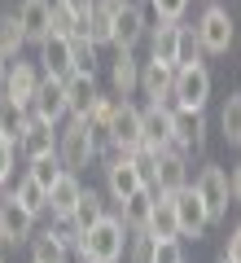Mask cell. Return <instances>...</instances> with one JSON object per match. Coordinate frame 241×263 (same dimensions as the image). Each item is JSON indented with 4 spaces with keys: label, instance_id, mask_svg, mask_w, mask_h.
Here are the masks:
<instances>
[{
    "label": "cell",
    "instance_id": "cell-1",
    "mask_svg": "<svg viewBox=\"0 0 241 263\" xmlns=\"http://www.w3.org/2000/svg\"><path fill=\"white\" fill-rule=\"evenodd\" d=\"M127 237H132L127 224L105 211V215L84 233V241H79V259H84V263H119L123 250H127Z\"/></svg>",
    "mask_w": 241,
    "mask_h": 263
},
{
    "label": "cell",
    "instance_id": "cell-2",
    "mask_svg": "<svg viewBox=\"0 0 241 263\" xmlns=\"http://www.w3.org/2000/svg\"><path fill=\"white\" fill-rule=\"evenodd\" d=\"M97 158H101V154H97V136L88 132L84 119H70L66 127H57V162H62L66 171L79 176V171L92 167Z\"/></svg>",
    "mask_w": 241,
    "mask_h": 263
},
{
    "label": "cell",
    "instance_id": "cell-3",
    "mask_svg": "<svg viewBox=\"0 0 241 263\" xmlns=\"http://www.w3.org/2000/svg\"><path fill=\"white\" fill-rule=\"evenodd\" d=\"M211 70L206 66H176V79H171V105L184 114H206V101H211Z\"/></svg>",
    "mask_w": 241,
    "mask_h": 263
},
{
    "label": "cell",
    "instance_id": "cell-4",
    "mask_svg": "<svg viewBox=\"0 0 241 263\" xmlns=\"http://www.w3.org/2000/svg\"><path fill=\"white\" fill-rule=\"evenodd\" d=\"M193 35H197V44H202L206 57H224V53L232 48V40H237L232 9H224V5H206L202 18L193 22Z\"/></svg>",
    "mask_w": 241,
    "mask_h": 263
},
{
    "label": "cell",
    "instance_id": "cell-5",
    "mask_svg": "<svg viewBox=\"0 0 241 263\" xmlns=\"http://www.w3.org/2000/svg\"><path fill=\"white\" fill-rule=\"evenodd\" d=\"M189 184H193L197 197H202L206 219H211V224H219V219L228 215V202H232V193H228V171H224L219 162H202V167H197V176L189 180Z\"/></svg>",
    "mask_w": 241,
    "mask_h": 263
},
{
    "label": "cell",
    "instance_id": "cell-6",
    "mask_svg": "<svg viewBox=\"0 0 241 263\" xmlns=\"http://www.w3.org/2000/svg\"><path fill=\"white\" fill-rule=\"evenodd\" d=\"M145 145V136H140V105H132L127 97H119V105H114V119H110V132H105L101 149H119V154H132ZM97 149V154H101Z\"/></svg>",
    "mask_w": 241,
    "mask_h": 263
},
{
    "label": "cell",
    "instance_id": "cell-7",
    "mask_svg": "<svg viewBox=\"0 0 241 263\" xmlns=\"http://www.w3.org/2000/svg\"><path fill=\"white\" fill-rule=\"evenodd\" d=\"M105 154V197H110L114 206H123L127 197H136L140 189V171L132 162V154H119V149H101Z\"/></svg>",
    "mask_w": 241,
    "mask_h": 263
},
{
    "label": "cell",
    "instance_id": "cell-8",
    "mask_svg": "<svg viewBox=\"0 0 241 263\" xmlns=\"http://www.w3.org/2000/svg\"><path fill=\"white\" fill-rule=\"evenodd\" d=\"M171 206H176L180 237H193V241H202L206 228H211V219H206V206H202V197H197V189H193V184L176 189V193H171Z\"/></svg>",
    "mask_w": 241,
    "mask_h": 263
},
{
    "label": "cell",
    "instance_id": "cell-9",
    "mask_svg": "<svg viewBox=\"0 0 241 263\" xmlns=\"http://www.w3.org/2000/svg\"><path fill=\"white\" fill-rule=\"evenodd\" d=\"M40 79H44V75H40V66L18 57V62H9V75H5V92H0V97L13 101L18 110H31V97H35Z\"/></svg>",
    "mask_w": 241,
    "mask_h": 263
},
{
    "label": "cell",
    "instance_id": "cell-10",
    "mask_svg": "<svg viewBox=\"0 0 241 263\" xmlns=\"http://www.w3.org/2000/svg\"><path fill=\"white\" fill-rule=\"evenodd\" d=\"M145 35H149V9L136 5V0H127V5L114 13V48H132V53H136V44Z\"/></svg>",
    "mask_w": 241,
    "mask_h": 263
},
{
    "label": "cell",
    "instance_id": "cell-11",
    "mask_svg": "<svg viewBox=\"0 0 241 263\" xmlns=\"http://www.w3.org/2000/svg\"><path fill=\"white\" fill-rule=\"evenodd\" d=\"M18 154H22L27 162L57 154V127H53V123H44V119H35V114H27L22 136H18Z\"/></svg>",
    "mask_w": 241,
    "mask_h": 263
},
{
    "label": "cell",
    "instance_id": "cell-12",
    "mask_svg": "<svg viewBox=\"0 0 241 263\" xmlns=\"http://www.w3.org/2000/svg\"><path fill=\"white\" fill-rule=\"evenodd\" d=\"M31 233H35V215L27 206H18L13 193H0V237H5V246L31 241Z\"/></svg>",
    "mask_w": 241,
    "mask_h": 263
},
{
    "label": "cell",
    "instance_id": "cell-13",
    "mask_svg": "<svg viewBox=\"0 0 241 263\" xmlns=\"http://www.w3.org/2000/svg\"><path fill=\"white\" fill-rule=\"evenodd\" d=\"M140 136L149 149H167L176 136V105H145L140 110Z\"/></svg>",
    "mask_w": 241,
    "mask_h": 263
},
{
    "label": "cell",
    "instance_id": "cell-14",
    "mask_svg": "<svg viewBox=\"0 0 241 263\" xmlns=\"http://www.w3.org/2000/svg\"><path fill=\"white\" fill-rule=\"evenodd\" d=\"M31 114L57 127V123L66 119V79H53V75H44V79H40L35 97H31Z\"/></svg>",
    "mask_w": 241,
    "mask_h": 263
},
{
    "label": "cell",
    "instance_id": "cell-15",
    "mask_svg": "<svg viewBox=\"0 0 241 263\" xmlns=\"http://www.w3.org/2000/svg\"><path fill=\"white\" fill-rule=\"evenodd\" d=\"M189 184V158L167 145V149H158V167H154V193H176V189Z\"/></svg>",
    "mask_w": 241,
    "mask_h": 263
},
{
    "label": "cell",
    "instance_id": "cell-16",
    "mask_svg": "<svg viewBox=\"0 0 241 263\" xmlns=\"http://www.w3.org/2000/svg\"><path fill=\"white\" fill-rule=\"evenodd\" d=\"M13 13H18V22H22L27 44H44V40L53 35V0H22Z\"/></svg>",
    "mask_w": 241,
    "mask_h": 263
},
{
    "label": "cell",
    "instance_id": "cell-17",
    "mask_svg": "<svg viewBox=\"0 0 241 263\" xmlns=\"http://www.w3.org/2000/svg\"><path fill=\"white\" fill-rule=\"evenodd\" d=\"M171 145H176L184 158H202L206 154V114L176 110V136H171Z\"/></svg>",
    "mask_w": 241,
    "mask_h": 263
},
{
    "label": "cell",
    "instance_id": "cell-18",
    "mask_svg": "<svg viewBox=\"0 0 241 263\" xmlns=\"http://www.w3.org/2000/svg\"><path fill=\"white\" fill-rule=\"evenodd\" d=\"M136 88H140V62H136L132 48H119L114 62H110V92L114 97H132Z\"/></svg>",
    "mask_w": 241,
    "mask_h": 263
},
{
    "label": "cell",
    "instance_id": "cell-19",
    "mask_svg": "<svg viewBox=\"0 0 241 263\" xmlns=\"http://www.w3.org/2000/svg\"><path fill=\"white\" fill-rule=\"evenodd\" d=\"M176 57H180V22H158L149 31V62L176 70Z\"/></svg>",
    "mask_w": 241,
    "mask_h": 263
},
{
    "label": "cell",
    "instance_id": "cell-20",
    "mask_svg": "<svg viewBox=\"0 0 241 263\" xmlns=\"http://www.w3.org/2000/svg\"><path fill=\"white\" fill-rule=\"evenodd\" d=\"M171 79H176L171 66L145 62V66H140V88H136V92H145L149 105H171Z\"/></svg>",
    "mask_w": 241,
    "mask_h": 263
},
{
    "label": "cell",
    "instance_id": "cell-21",
    "mask_svg": "<svg viewBox=\"0 0 241 263\" xmlns=\"http://www.w3.org/2000/svg\"><path fill=\"white\" fill-rule=\"evenodd\" d=\"M154 241H180V224H176V206H171V193H154V211H149V228Z\"/></svg>",
    "mask_w": 241,
    "mask_h": 263
},
{
    "label": "cell",
    "instance_id": "cell-22",
    "mask_svg": "<svg viewBox=\"0 0 241 263\" xmlns=\"http://www.w3.org/2000/svg\"><path fill=\"white\" fill-rule=\"evenodd\" d=\"M79 193H84V180L75 176V171H62V176H57V184L48 189V211H53V219H70Z\"/></svg>",
    "mask_w": 241,
    "mask_h": 263
},
{
    "label": "cell",
    "instance_id": "cell-23",
    "mask_svg": "<svg viewBox=\"0 0 241 263\" xmlns=\"http://www.w3.org/2000/svg\"><path fill=\"white\" fill-rule=\"evenodd\" d=\"M40 75H53V79L70 75V40L66 35H48L40 44Z\"/></svg>",
    "mask_w": 241,
    "mask_h": 263
},
{
    "label": "cell",
    "instance_id": "cell-24",
    "mask_svg": "<svg viewBox=\"0 0 241 263\" xmlns=\"http://www.w3.org/2000/svg\"><path fill=\"white\" fill-rule=\"evenodd\" d=\"M92 101H97V75H66V114L70 119H84Z\"/></svg>",
    "mask_w": 241,
    "mask_h": 263
},
{
    "label": "cell",
    "instance_id": "cell-25",
    "mask_svg": "<svg viewBox=\"0 0 241 263\" xmlns=\"http://www.w3.org/2000/svg\"><path fill=\"white\" fill-rule=\"evenodd\" d=\"M149 211H154V189H140L136 197H127L119 206V219L127 224V233H145L149 228Z\"/></svg>",
    "mask_w": 241,
    "mask_h": 263
},
{
    "label": "cell",
    "instance_id": "cell-26",
    "mask_svg": "<svg viewBox=\"0 0 241 263\" xmlns=\"http://www.w3.org/2000/svg\"><path fill=\"white\" fill-rule=\"evenodd\" d=\"M114 105H119V97H105V92H97V101L88 105V114H84V123H88V132L97 136V149H101V141H105V132H110V119H114Z\"/></svg>",
    "mask_w": 241,
    "mask_h": 263
},
{
    "label": "cell",
    "instance_id": "cell-27",
    "mask_svg": "<svg viewBox=\"0 0 241 263\" xmlns=\"http://www.w3.org/2000/svg\"><path fill=\"white\" fill-rule=\"evenodd\" d=\"M101 215H105V197L97 193V189H84V193H79V202H75V211H70V224L79 228V233H88Z\"/></svg>",
    "mask_w": 241,
    "mask_h": 263
},
{
    "label": "cell",
    "instance_id": "cell-28",
    "mask_svg": "<svg viewBox=\"0 0 241 263\" xmlns=\"http://www.w3.org/2000/svg\"><path fill=\"white\" fill-rule=\"evenodd\" d=\"M31 263H70V250L53 237V228L31 233Z\"/></svg>",
    "mask_w": 241,
    "mask_h": 263
},
{
    "label": "cell",
    "instance_id": "cell-29",
    "mask_svg": "<svg viewBox=\"0 0 241 263\" xmlns=\"http://www.w3.org/2000/svg\"><path fill=\"white\" fill-rule=\"evenodd\" d=\"M79 35H84L92 48H105V44H114V13H101V9H92V13L84 18V27H79Z\"/></svg>",
    "mask_w": 241,
    "mask_h": 263
},
{
    "label": "cell",
    "instance_id": "cell-30",
    "mask_svg": "<svg viewBox=\"0 0 241 263\" xmlns=\"http://www.w3.org/2000/svg\"><path fill=\"white\" fill-rule=\"evenodd\" d=\"M219 132L232 149H241V92H228V101L219 110Z\"/></svg>",
    "mask_w": 241,
    "mask_h": 263
},
{
    "label": "cell",
    "instance_id": "cell-31",
    "mask_svg": "<svg viewBox=\"0 0 241 263\" xmlns=\"http://www.w3.org/2000/svg\"><path fill=\"white\" fill-rule=\"evenodd\" d=\"M9 193H13V202H18V206H27L35 219L48 211V193H44V189H40L31 176H22V180H18V189H9Z\"/></svg>",
    "mask_w": 241,
    "mask_h": 263
},
{
    "label": "cell",
    "instance_id": "cell-32",
    "mask_svg": "<svg viewBox=\"0 0 241 263\" xmlns=\"http://www.w3.org/2000/svg\"><path fill=\"white\" fill-rule=\"evenodd\" d=\"M22 44H27V35H22L18 13H0V57H5V62H9V57H18Z\"/></svg>",
    "mask_w": 241,
    "mask_h": 263
},
{
    "label": "cell",
    "instance_id": "cell-33",
    "mask_svg": "<svg viewBox=\"0 0 241 263\" xmlns=\"http://www.w3.org/2000/svg\"><path fill=\"white\" fill-rule=\"evenodd\" d=\"M70 75H97V48L84 35H70Z\"/></svg>",
    "mask_w": 241,
    "mask_h": 263
},
{
    "label": "cell",
    "instance_id": "cell-34",
    "mask_svg": "<svg viewBox=\"0 0 241 263\" xmlns=\"http://www.w3.org/2000/svg\"><path fill=\"white\" fill-rule=\"evenodd\" d=\"M27 114H31V110H18L13 101H5V97H0V136L18 145V136H22V123H27Z\"/></svg>",
    "mask_w": 241,
    "mask_h": 263
},
{
    "label": "cell",
    "instance_id": "cell-35",
    "mask_svg": "<svg viewBox=\"0 0 241 263\" xmlns=\"http://www.w3.org/2000/svg\"><path fill=\"white\" fill-rule=\"evenodd\" d=\"M62 171H66V167L57 162V154H48V158H35V162H27V176L35 180V184L44 189V193L57 184V176H62Z\"/></svg>",
    "mask_w": 241,
    "mask_h": 263
},
{
    "label": "cell",
    "instance_id": "cell-36",
    "mask_svg": "<svg viewBox=\"0 0 241 263\" xmlns=\"http://www.w3.org/2000/svg\"><path fill=\"white\" fill-rule=\"evenodd\" d=\"M202 44H197V35H193V27H184L180 22V57H176V66H206L202 62Z\"/></svg>",
    "mask_w": 241,
    "mask_h": 263
},
{
    "label": "cell",
    "instance_id": "cell-37",
    "mask_svg": "<svg viewBox=\"0 0 241 263\" xmlns=\"http://www.w3.org/2000/svg\"><path fill=\"white\" fill-rule=\"evenodd\" d=\"M145 9L154 13L158 22H180L189 13V0H145Z\"/></svg>",
    "mask_w": 241,
    "mask_h": 263
},
{
    "label": "cell",
    "instance_id": "cell-38",
    "mask_svg": "<svg viewBox=\"0 0 241 263\" xmlns=\"http://www.w3.org/2000/svg\"><path fill=\"white\" fill-rule=\"evenodd\" d=\"M149 254H154V237H149V233H132L123 259H127V263H149Z\"/></svg>",
    "mask_w": 241,
    "mask_h": 263
},
{
    "label": "cell",
    "instance_id": "cell-39",
    "mask_svg": "<svg viewBox=\"0 0 241 263\" xmlns=\"http://www.w3.org/2000/svg\"><path fill=\"white\" fill-rule=\"evenodd\" d=\"M53 35H66V40H70V35H79V18H75V13L66 9L62 0H53Z\"/></svg>",
    "mask_w": 241,
    "mask_h": 263
},
{
    "label": "cell",
    "instance_id": "cell-40",
    "mask_svg": "<svg viewBox=\"0 0 241 263\" xmlns=\"http://www.w3.org/2000/svg\"><path fill=\"white\" fill-rule=\"evenodd\" d=\"M13 167H18V145L0 136V189L13 180Z\"/></svg>",
    "mask_w": 241,
    "mask_h": 263
},
{
    "label": "cell",
    "instance_id": "cell-41",
    "mask_svg": "<svg viewBox=\"0 0 241 263\" xmlns=\"http://www.w3.org/2000/svg\"><path fill=\"white\" fill-rule=\"evenodd\" d=\"M149 263H184V246L180 241H154Z\"/></svg>",
    "mask_w": 241,
    "mask_h": 263
},
{
    "label": "cell",
    "instance_id": "cell-42",
    "mask_svg": "<svg viewBox=\"0 0 241 263\" xmlns=\"http://www.w3.org/2000/svg\"><path fill=\"white\" fill-rule=\"evenodd\" d=\"M224 263H241V224L228 233V246H224Z\"/></svg>",
    "mask_w": 241,
    "mask_h": 263
},
{
    "label": "cell",
    "instance_id": "cell-43",
    "mask_svg": "<svg viewBox=\"0 0 241 263\" xmlns=\"http://www.w3.org/2000/svg\"><path fill=\"white\" fill-rule=\"evenodd\" d=\"M62 5H66V9L75 13V18H79V27H84V18H88V13L97 9V0H62Z\"/></svg>",
    "mask_w": 241,
    "mask_h": 263
},
{
    "label": "cell",
    "instance_id": "cell-44",
    "mask_svg": "<svg viewBox=\"0 0 241 263\" xmlns=\"http://www.w3.org/2000/svg\"><path fill=\"white\" fill-rule=\"evenodd\" d=\"M228 193H232V202H241V158L232 162V171H228Z\"/></svg>",
    "mask_w": 241,
    "mask_h": 263
},
{
    "label": "cell",
    "instance_id": "cell-45",
    "mask_svg": "<svg viewBox=\"0 0 241 263\" xmlns=\"http://www.w3.org/2000/svg\"><path fill=\"white\" fill-rule=\"evenodd\" d=\"M123 5H127V0H97V9H101V13H119Z\"/></svg>",
    "mask_w": 241,
    "mask_h": 263
},
{
    "label": "cell",
    "instance_id": "cell-46",
    "mask_svg": "<svg viewBox=\"0 0 241 263\" xmlns=\"http://www.w3.org/2000/svg\"><path fill=\"white\" fill-rule=\"evenodd\" d=\"M5 75H9V62L0 57V92H5Z\"/></svg>",
    "mask_w": 241,
    "mask_h": 263
},
{
    "label": "cell",
    "instance_id": "cell-47",
    "mask_svg": "<svg viewBox=\"0 0 241 263\" xmlns=\"http://www.w3.org/2000/svg\"><path fill=\"white\" fill-rule=\"evenodd\" d=\"M0 259H5V237H0Z\"/></svg>",
    "mask_w": 241,
    "mask_h": 263
},
{
    "label": "cell",
    "instance_id": "cell-48",
    "mask_svg": "<svg viewBox=\"0 0 241 263\" xmlns=\"http://www.w3.org/2000/svg\"><path fill=\"white\" fill-rule=\"evenodd\" d=\"M0 263H5V259H0Z\"/></svg>",
    "mask_w": 241,
    "mask_h": 263
}]
</instances>
